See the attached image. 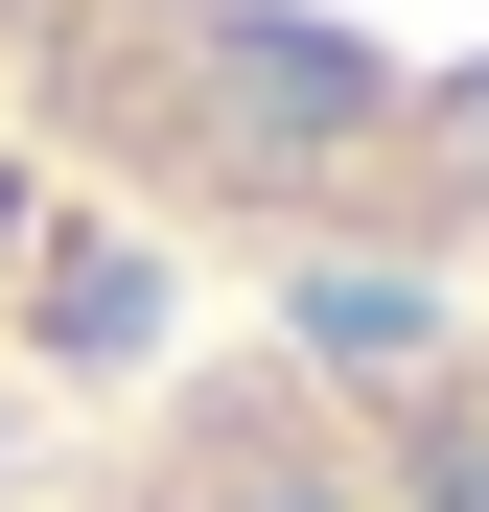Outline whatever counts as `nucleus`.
Segmentation results:
<instances>
[{"label":"nucleus","mask_w":489,"mask_h":512,"mask_svg":"<svg viewBox=\"0 0 489 512\" xmlns=\"http://www.w3.org/2000/svg\"><path fill=\"white\" fill-rule=\"evenodd\" d=\"M24 512H489V280H303L280 350L187 373Z\"/></svg>","instance_id":"2"},{"label":"nucleus","mask_w":489,"mask_h":512,"mask_svg":"<svg viewBox=\"0 0 489 512\" xmlns=\"http://www.w3.org/2000/svg\"><path fill=\"white\" fill-rule=\"evenodd\" d=\"M0 94L280 280H489V0H0Z\"/></svg>","instance_id":"1"}]
</instances>
